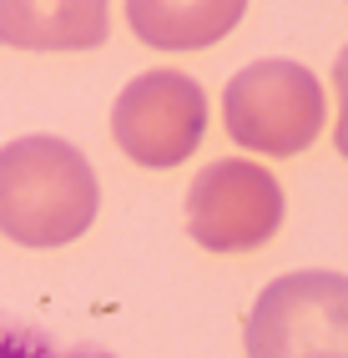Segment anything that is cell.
<instances>
[{
    "instance_id": "8992f818",
    "label": "cell",
    "mask_w": 348,
    "mask_h": 358,
    "mask_svg": "<svg viewBox=\"0 0 348 358\" xmlns=\"http://www.w3.org/2000/svg\"><path fill=\"white\" fill-rule=\"evenodd\" d=\"M106 31V0H0V45L10 51H96Z\"/></svg>"
},
{
    "instance_id": "5b68a950",
    "label": "cell",
    "mask_w": 348,
    "mask_h": 358,
    "mask_svg": "<svg viewBox=\"0 0 348 358\" xmlns=\"http://www.w3.org/2000/svg\"><path fill=\"white\" fill-rule=\"evenodd\" d=\"M207 96L182 71H147L111 106V136L136 166H177L202 147Z\"/></svg>"
},
{
    "instance_id": "277c9868",
    "label": "cell",
    "mask_w": 348,
    "mask_h": 358,
    "mask_svg": "<svg viewBox=\"0 0 348 358\" xmlns=\"http://www.w3.org/2000/svg\"><path fill=\"white\" fill-rule=\"evenodd\" d=\"M283 227V187L268 166L222 157L187 187V232L207 252H252Z\"/></svg>"
},
{
    "instance_id": "7a4b0ae2",
    "label": "cell",
    "mask_w": 348,
    "mask_h": 358,
    "mask_svg": "<svg viewBox=\"0 0 348 358\" xmlns=\"http://www.w3.org/2000/svg\"><path fill=\"white\" fill-rule=\"evenodd\" d=\"M323 86L298 61H252L222 91V122L238 147L293 157L323 131Z\"/></svg>"
},
{
    "instance_id": "ba28073f",
    "label": "cell",
    "mask_w": 348,
    "mask_h": 358,
    "mask_svg": "<svg viewBox=\"0 0 348 358\" xmlns=\"http://www.w3.org/2000/svg\"><path fill=\"white\" fill-rule=\"evenodd\" d=\"M0 358H111L101 348H71V343H56L51 333L41 328H20V323H0Z\"/></svg>"
},
{
    "instance_id": "6da1fadb",
    "label": "cell",
    "mask_w": 348,
    "mask_h": 358,
    "mask_svg": "<svg viewBox=\"0 0 348 358\" xmlns=\"http://www.w3.org/2000/svg\"><path fill=\"white\" fill-rule=\"evenodd\" d=\"M101 187L91 162L61 136L0 147V232L20 248H66L96 222Z\"/></svg>"
},
{
    "instance_id": "52a82bcc",
    "label": "cell",
    "mask_w": 348,
    "mask_h": 358,
    "mask_svg": "<svg viewBox=\"0 0 348 358\" xmlns=\"http://www.w3.org/2000/svg\"><path fill=\"white\" fill-rule=\"evenodd\" d=\"M247 0H126V20L136 41L157 51H202L238 31Z\"/></svg>"
},
{
    "instance_id": "3957f363",
    "label": "cell",
    "mask_w": 348,
    "mask_h": 358,
    "mask_svg": "<svg viewBox=\"0 0 348 358\" xmlns=\"http://www.w3.org/2000/svg\"><path fill=\"white\" fill-rule=\"evenodd\" d=\"M247 358H348V278H273L247 318Z\"/></svg>"
},
{
    "instance_id": "9c48e42d",
    "label": "cell",
    "mask_w": 348,
    "mask_h": 358,
    "mask_svg": "<svg viewBox=\"0 0 348 358\" xmlns=\"http://www.w3.org/2000/svg\"><path fill=\"white\" fill-rule=\"evenodd\" d=\"M333 91H338V127H333V141H338V152L348 157V45L338 51V61H333Z\"/></svg>"
}]
</instances>
